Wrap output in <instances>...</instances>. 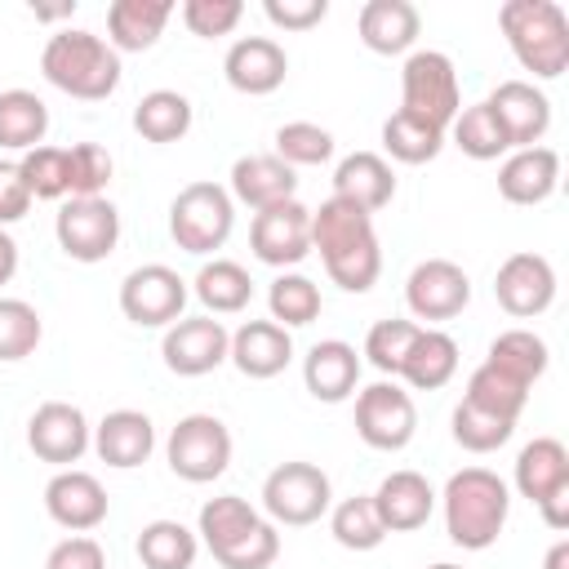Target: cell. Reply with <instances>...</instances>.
Here are the masks:
<instances>
[{"label": "cell", "instance_id": "cell-22", "mask_svg": "<svg viewBox=\"0 0 569 569\" xmlns=\"http://www.w3.org/2000/svg\"><path fill=\"white\" fill-rule=\"evenodd\" d=\"M560 187V151L556 147H520L507 151V160L498 164V196L507 204L533 209L542 200H551Z\"/></svg>", "mask_w": 569, "mask_h": 569}, {"label": "cell", "instance_id": "cell-31", "mask_svg": "<svg viewBox=\"0 0 569 569\" xmlns=\"http://www.w3.org/2000/svg\"><path fill=\"white\" fill-rule=\"evenodd\" d=\"M458 373V342L445 329H418L405 365L396 378H405L413 391H440Z\"/></svg>", "mask_w": 569, "mask_h": 569}, {"label": "cell", "instance_id": "cell-6", "mask_svg": "<svg viewBox=\"0 0 569 569\" xmlns=\"http://www.w3.org/2000/svg\"><path fill=\"white\" fill-rule=\"evenodd\" d=\"M231 227H236V200L222 182H187L173 200H169V236L182 253H213L231 240Z\"/></svg>", "mask_w": 569, "mask_h": 569}, {"label": "cell", "instance_id": "cell-38", "mask_svg": "<svg viewBox=\"0 0 569 569\" xmlns=\"http://www.w3.org/2000/svg\"><path fill=\"white\" fill-rule=\"evenodd\" d=\"M440 147H445V129H436L409 111H391L382 120V151L400 164H427L440 156Z\"/></svg>", "mask_w": 569, "mask_h": 569}, {"label": "cell", "instance_id": "cell-5", "mask_svg": "<svg viewBox=\"0 0 569 569\" xmlns=\"http://www.w3.org/2000/svg\"><path fill=\"white\" fill-rule=\"evenodd\" d=\"M498 27L516 62L538 80H560L569 71V13L556 0H507Z\"/></svg>", "mask_w": 569, "mask_h": 569}, {"label": "cell", "instance_id": "cell-47", "mask_svg": "<svg viewBox=\"0 0 569 569\" xmlns=\"http://www.w3.org/2000/svg\"><path fill=\"white\" fill-rule=\"evenodd\" d=\"M418 329H422V325H413V320H378V325L365 333V360H369L378 373L396 378L400 365H405V356H409V347H413V338H418Z\"/></svg>", "mask_w": 569, "mask_h": 569}, {"label": "cell", "instance_id": "cell-2", "mask_svg": "<svg viewBox=\"0 0 569 569\" xmlns=\"http://www.w3.org/2000/svg\"><path fill=\"white\" fill-rule=\"evenodd\" d=\"M196 538L222 569H271L280 556V529L240 493H218L200 507Z\"/></svg>", "mask_w": 569, "mask_h": 569}, {"label": "cell", "instance_id": "cell-7", "mask_svg": "<svg viewBox=\"0 0 569 569\" xmlns=\"http://www.w3.org/2000/svg\"><path fill=\"white\" fill-rule=\"evenodd\" d=\"M400 111L449 129L453 116L462 111V89H458V71L453 58L440 49H413L400 67Z\"/></svg>", "mask_w": 569, "mask_h": 569}, {"label": "cell", "instance_id": "cell-43", "mask_svg": "<svg viewBox=\"0 0 569 569\" xmlns=\"http://www.w3.org/2000/svg\"><path fill=\"white\" fill-rule=\"evenodd\" d=\"M18 169H22V182H27L31 200H67L71 196V182H67V147L40 142V147L22 151Z\"/></svg>", "mask_w": 569, "mask_h": 569}, {"label": "cell", "instance_id": "cell-34", "mask_svg": "<svg viewBox=\"0 0 569 569\" xmlns=\"http://www.w3.org/2000/svg\"><path fill=\"white\" fill-rule=\"evenodd\" d=\"M196 556H200V538L182 520H151L138 533L142 569H191Z\"/></svg>", "mask_w": 569, "mask_h": 569}, {"label": "cell", "instance_id": "cell-50", "mask_svg": "<svg viewBox=\"0 0 569 569\" xmlns=\"http://www.w3.org/2000/svg\"><path fill=\"white\" fill-rule=\"evenodd\" d=\"M44 569H107V551H102L98 538L71 533V538H62V542L49 551Z\"/></svg>", "mask_w": 569, "mask_h": 569}, {"label": "cell", "instance_id": "cell-25", "mask_svg": "<svg viewBox=\"0 0 569 569\" xmlns=\"http://www.w3.org/2000/svg\"><path fill=\"white\" fill-rule=\"evenodd\" d=\"M231 200L236 204H249L253 213L258 209H271V204H284V200H298V173L271 156V151H253V156H240L231 164V182H227Z\"/></svg>", "mask_w": 569, "mask_h": 569}, {"label": "cell", "instance_id": "cell-55", "mask_svg": "<svg viewBox=\"0 0 569 569\" xmlns=\"http://www.w3.org/2000/svg\"><path fill=\"white\" fill-rule=\"evenodd\" d=\"M427 569H462V565H449V560H440V565H427Z\"/></svg>", "mask_w": 569, "mask_h": 569}, {"label": "cell", "instance_id": "cell-32", "mask_svg": "<svg viewBox=\"0 0 569 569\" xmlns=\"http://www.w3.org/2000/svg\"><path fill=\"white\" fill-rule=\"evenodd\" d=\"M191 293L200 298L204 316H236V311L249 307V298H253V280H249V271H244L240 262H231V258H213V262H204V267L196 271Z\"/></svg>", "mask_w": 569, "mask_h": 569}, {"label": "cell", "instance_id": "cell-17", "mask_svg": "<svg viewBox=\"0 0 569 569\" xmlns=\"http://www.w3.org/2000/svg\"><path fill=\"white\" fill-rule=\"evenodd\" d=\"M27 445L40 462H53L58 471L80 462L93 449V427L84 418L80 405L71 400H44L31 418H27Z\"/></svg>", "mask_w": 569, "mask_h": 569}, {"label": "cell", "instance_id": "cell-13", "mask_svg": "<svg viewBox=\"0 0 569 569\" xmlns=\"http://www.w3.org/2000/svg\"><path fill=\"white\" fill-rule=\"evenodd\" d=\"M53 236L71 262H102L120 244V209L107 196L62 200V209L53 218Z\"/></svg>", "mask_w": 569, "mask_h": 569}, {"label": "cell", "instance_id": "cell-51", "mask_svg": "<svg viewBox=\"0 0 569 569\" xmlns=\"http://www.w3.org/2000/svg\"><path fill=\"white\" fill-rule=\"evenodd\" d=\"M27 209H31V191H27V182H22L18 160H0V227L22 222Z\"/></svg>", "mask_w": 569, "mask_h": 569}, {"label": "cell", "instance_id": "cell-3", "mask_svg": "<svg viewBox=\"0 0 569 569\" xmlns=\"http://www.w3.org/2000/svg\"><path fill=\"white\" fill-rule=\"evenodd\" d=\"M445 507V533L462 551H485L498 542L507 511H511V489L498 471L489 467H462L445 480V493H436Z\"/></svg>", "mask_w": 569, "mask_h": 569}, {"label": "cell", "instance_id": "cell-14", "mask_svg": "<svg viewBox=\"0 0 569 569\" xmlns=\"http://www.w3.org/2000/svg\"><path fill=\"white\" fill-rule=\"evenodd\" d=\"M249 249L258 262L289 271L311 253V209L302 200H284L271 209H258L249 222Z\"/></svg>", "mask_w": 569, "mask_h": 569}, {"label": "cell", "instance_id": "cell-40", "mask_svg": "<svg viewBox=\"0 0 569 569\" xmlns=\"http://www.w3.org/2000/svg\"><path fill=\"white\" fill-rule=\"evenodd\" d=\"M320 307H325L320 284H316L311 276H302V271H280V276L271 280V289H267V311H271V320L284 325V329L311 325V320L320 316Z\"/></svg>", "mask_w": 569, "mask_h": 569}, {"label": "cell", "instance_id": "cell-39", "mask_svg": "<svg viewBox=\"0 0 569 569\" xmlns=\"http://www.w3.org/2000/svg\"><path fill=\"white\" fill-rule=\"evenodd\" d=\"M329 533L347 551H373V547L387 542V529H382L378 507H373L369 493H351V498L333 502L329 507Z\"/></svg>", "mask_w": 569, "mask_h": 569}, {"label": "cell", "instance_id": "cell-41", "mask_svg": "<svg viewBox=\"0 0 569 569\" xmlns=\"http://www.w3.org/2000/svg\"><path fill=\"white\" fill-rule=\"evenodd\" d=\"M449 133H453V147H458L462 156H471V160H498V156L511 151V142H507L498 116L489 111V102H471V107H462V111L453 116Z\"/></svg>", "mask_w": 569, "mask_h": 569}, {"label": "cell", "instance_id": "cell-18", "mask_svg": "<svg viewBox=\"0 0 569 569\" xmlns=\"http://www.w3.org/2000/svg\"><path fill=\"white\" fill-rule=\"evenodd\" d=\"M493 298H498V307H502L507 316H516V320L542 316V311L556 302V267H551L542 253L520 249V253H511V258L498 267V276H493Z\"/></svg>", "mask_w": 569, "mask_h": 569}, {"label": "cell", "instance_id": "cell-19", "mask_svg": "<svg viewBox=\"0 0 569 569\" xmlns=\"http://www.w3.org/2000/svg\"><path fill=\"white\" fill-rule=\"evenodd\" d=\"M44 511L53 525H62L67 533H89L107 520L111 502H107V489L93 471H80V467H62L49 476L44 485Z\"/></svg>", "mask_w": 569, "mask_h": 569}, {"label": "cell", "instance_id": "cell-53", "mask_svg": "<svg viewBox=\"0 0 569 569\" xmlns=\"http://www.w3.org/2000/svg\"><path fill=\"white\" fill-rule=\"evenodd\" d=\"M31 13L40 22H58V18H71L76 13V0H67V4H31Z\"/></svg>", "mask_w": 569, "mask_h": 569}, {"label": "cell", "instance_id": "cell-23", "mask_svg": "<svg viewBox=\"0 0 569 569\" xmlns=\"http://www.w3.org/2000/svg\"><path fill=\"white\" fill-rule=\"evenodd\" d=\"M369 498H373L378 520H382L387 533H413V529H422V525L431 520V511H436V489H431V480H427L422 471H409V467L382 476V485H378Z\"/></svg>", "mask_w": 569, "mask_h": 569}, {"label": "cell", "instance_id": "cell-4", "mask_svg": "<svg viewBox=\"0 0 569 569\" xmlns=\"http://www.w3.org/2000/svg\"><path fill=\"white\" fill-rule=\"evenodd\" d=\"M40 76L67 98L102 102L120 84V53L84 27H62L40 49Z\"/></svg>", "mask_w": 569, "mask_h": 569}, {"label": "cell", "instance_id": "cell-26", "mask_svg": "<svg viewBox=\"0 0 569 569\" xmlns=\"http://www.w3.org/2000/svg\"><path fill=\"white\" fill-rule=\"evenodd\" d=\"M227 360H231L244 378L267 382V378H276V373L289 369V360H293V333H289L284 325H276V320H244V325L231 333Z\"/></svg>", "mask_w": 569, "mask_h": 569}, {"label": "cell", "instance_id": "cell-44", "mask_svg": "<svg viewBox=\"0 0 569 569\" xmlns=\"http://www.w3.org/2000/svg\"><path fill=\"white\" fill-rule=\"evenodd\" d=\"M449 431H453V440H458L467 453H493V449H502V445L511 440L516 422H507V418H498V413H489V409H476V405L458 400V409H453V418H449Z\"/></svg>", "mask_w": 569, "mask_h": 569}, {"label": "cell", "instance_id": "cell-21", "mask_svg": "<svg viewBox=\"0 0 569 569\" xmlns=\"http://www.w3.org/2000/svg\"><path fill=\"white\" fill-rule=\"evenodd\" d=\"M222 76L236 93H249V98H267L284 84L289 76V53L280 40L271 36H240L227 58H222Z\"/></svg>", "mask_w": 569, "mask_h": 569}, {"label": "cell", "instance_id": "cell-12", "mask_svg": "<svg viewBox=\"0 0 569 569\" xmlns=\"http://www.w3.org/2000/svg\"><path fill=\"white\" fill-rule=\"evenodd\" d=\"M187 280L164 262H142L120 280V311L138 329H169L187 311Z\"/></svg>", "mask_w": 569, "mask_h": 569}, {"label": "cell", "instance_id": "cell-10", "mask_svg": "<svg viewBox=\"0 0 569 569\" xmlns=\"http://www.w3.org/2000/svg\"><path fill=\"white\" fill-rule=\"evenodd\" d=\"M164 462L178 480L187 485H209L227 471L231 462V431L222 418L213 413H187L173 422L169 440H164Z\"/></svg>", "mask_w": 569, "mask_h": 569}, {"label": "cell", "instance_id": "cell-16", "mask_svg": "<svg viewBox=\"0 0 569 569\" xmlns=\"http://www.w3.org/2000/svg\"><path fill=\"white\" fill-rule=\"evenodd\" d=\"M405 302H409V316H413V320H427V329H431V325L453 320V316L467 311V302H471V280H467V271H462L458 262H449V258H422V262L409 271V280H405Z\"/></svg>", "mask_w": 569, "mask_h": 569}, {"label": "cell", "instance_id": "cell-9", "mask_svg": "<svg viewBox=\"0 0 569 569\" xmlns=\"http://www.w3.org/2000/svg\"><path fill=\"white\" fill-rule=\"evenodd\" d=\"M329 507H333V485L316 462L293 458V462L271 467L262 480V511L271 525L302 529V525H316L320 516H329Z\"/></svg>", "mask_w": 569, "mask_h": 569}, {"label": "cell", "instance_id": "cell-27", "mask_svg": "<svg viewBox=\"0 0 569 569\" xmlns=\"http://www.w3.org/2000/svg\"><path fill=\"white\" fill-rule=\"evenodd\" d=\"M302 382L320 405H342L360 387V356L342 338H320L302 356Z\"/></svg>", "mask_w": 569, "mask_h": 569}, {"label": "cell", "instance_id": "cell-8", "mask_svg": "<svg viewBox=\"0 0 569 569\" xmlns=\"http://www.w3.org/2000/svg\"><path fill=\"white\" fill-rule=\"evenodd\" d=\"M516 489L542 511L547 529H569V449L556 436H533L516 453Z\"/></svg>", "mask_w": 569, "mask_h": 569}, {"label": "cell", "instance_id": "cell-30", "mask_svg": "<svg viewBox=\"0 0 569 569\" xmlns=\"http://www.w3.org/2000/svg\"><path fill=\"white\" fill-rule=\"evenodd\" d=\"M173 18V0H111L107 4V44L116 53H147Z\"/></svg>", "mask_w": 569, "mask_h": 569}, {"label": "cell", "instance_id": "cell-36", "mask_svg": "<svg viewBox=\"0 0 569 569\" xmlns=\"http://www.w3.org/2000/svg\"><path fill=\"white\" fill-rule=\"evenodd\" d=\"M485 360H489L493 369L511 373L516 382L533 387V382L547 373V365H551V351H547V342H542L533 329H502V333L489 342Z\"/></svg>", "mask_w": 569, "mask_h": 569}, {"label": "cell", "instance_id": "cell-28", "mask_svg": "<svg viewBox=\"0 0 569 569\" xmlns=\"http://www.w3.org/2000/svg\"><path fill=\"white\" fill-rule=\"evenodd\" d=\"M151 449H156V422L142 409H111L93 427V453L116 471L142 467L151 458Z\"/></svg>", "mask_w": 569, "mask_h": 569}, {"label": "cell", "instance_id": "cell-49", "mask_svg": "<svg viewBox=\"0 0 569 569\" xmlns=\"http://www.w3.org/2000/svg\"><path fill=\"white\" fill-rule=\"evenodd\" d=\"M262 13L280 31H311L329 18V0H267Z\"/></svg>", "mask_w": 569, "mask_h": 569}, {"label": "cell", "instance_id": "cell-24", "mask_svg": "<svg viewBox=\"0 0 569 569\" xmlns=\"http://www.w3.org/2000/svg\"><path fill=\"white\" fill-rule=\"evenodd\" d=\"M356 31L369 53H382V58L413 53L422 36V13L409 0H365L356 13Z\"/></svg>", "mask_w": 569, "mask_h": 569}, {"label": "cell", "instance_id": "cell-42", "mask_svg": "<svg viewBox=\"0 0 569 569\" xmlns=\"http://www.w3.org/2000/svg\"><path fill=\"white\" fill-rule=\"evenodd\" d=\"M44 338V320L27 298H0V360H27Z\"/></svg>", "mask_w": 569, "mask_h": 569}, {"label": "cell", "instance_id": "cell-29", "mask_svg": "<svg viewBox=\"0 0 569 569\" xmlns=\"http://www.w3.org/2000/svg\"><path fill=\"white\" fill-rule=\"evenodd\" d=\"M333 196L338 200H351L365 213L387 209L391 196H396V173H391L387 156H378V151H351V156H342L333 164Z\"/></svg>", "mask_w": 569, "mask_h": 569}, {"label": "cell", "instance_id": "cell-54", "mask_svg": "<svg viewBox=\"0 0 569 569\" xmlns=\"http://www.w3.org/2000/svg\"><path fill=\"white\" fill-rule=\"evenodd\" d=\"M542 569H569V538H556V542H551Z\"/></svg>", "mask_w": 569, "mask_h": 569}, {"label": "cell", "instance_id": "cell-48", "mask_svg": "<svg viewBox=\"0 0 569 569\" xmlns=\"http://www.w3.org/2000/svg\"><path fill=\"white\" fill-rule=\"evenodd\" d=\"M244 18V4L240 0H187L182 4V22L191 36L200 40H213V36H231Z\"/></svg>", "mask_w": 569, "mask_h": 569}, {"label": "cell", "instance_id": "cell-15", "mask_svg": "<svg viewBox=\"0 0 569 569\" xmlns=\"http://www.w3.org/2000/svg\"><path fill=\"white\" fill-rule=\"evenodd\" d=\"M231 351V333L213 316H182L160 338V360L178 378H204L213 373Z\"/></svg>", "mask_w": 569, "mask_h": 569}, {"label": "cell", "instance_id": "cell-1", "mask_svg": "<svg viewBox=\"0 0 569 569\" xmlns=\"http://www.w3.org/2000/svg\"><path fill=\"white\" fill-rule=\"evenodd\" d=\"M311 249L320 253L329 280L347 293H369L382 276V244L373 231V213L356 209L351 200H320L311 209Z\"/></svg>", "mask_w": 569, "mask_h": 569}, {"label": "cell", "instance_id": "cell-37", "mask_svg": "<svg viewBox=\"0 0 569 569\" xmlns=\"http://www.w3.org/2000/svg\"><path fill=\"white\" fill-rule=\"evenodd\" d=\"M529 391H533V387H525V382H516L511 373H502V369H493L489 360H480V365L471 369V378H467L462 400L476 405V409H489V413H498V418H507V422H520V413H525V405H529Z\"/></svg>", "mask_w": 569, "mask_h": 569}, {"label": "cell", "instance_id": "cell-46", "mask_svg": "<svg viewBox=\"0 0 569 569\" xmlns=\"http://www.w3.org/2000/svg\"><path fill=\"white\" fill-rule=\"evenodd\" d=\"M111 151L102 142H76L67 147V182H71V196L67 200H93L107 191L111 182Z\"/></svg>", "mask_w": 569, "mask_h": 569}, {"label": "cell", "instance_id": "cell-52", "mask_svg": "<svg viewBox=\"0 0 569 569\" xmlns=\"http://www.w3.org/2000/svg\"><path fill=\"white\" fill-rule=\"evenodd\" d=\"M18 276V240L0 227V284H9Z\"/></svg>", "mask_w": 569, "mask_h": 569}, {"label": "cell", "instance_id": "cell-20", "mask_svg": "<svg viewBox=\"0 0 569 569\" xmlns=\"http://www.w3.org/2000/svg\"><path fill=\"white\" fill-rule=\"evenodd\" d=\"M489 111L498 116L511 151L520 147H542L547 129H551V98L533 84V80H502L489 98Z\"/></svg>", "mask_w": 569, "mask_h": 569}, {"label": "cell", "instance_id": "cell-45", "mask_svg": "<svg viewBox=\"0 0 569 569\" xmlns=\"http://www.w3.org/2000/svg\"><path fill=\"white\" fill-rule=\"evenodd\" d=\"M271 142H276L271 156H280L289 169H307V164L333 160V133L320 129V124H311V120H289V124H280Z\"/></svg>", "mask_w": 569, "mask_h": 569}, {"label": "cell", "instance_id": "cell-33", "mask_svg": "<svg viewBox=\"0 0 569 569\" xmlns=\"http://www.w3.org/2000/svg\"><path fill=\"white\" fill-rule=\"evenodd\" d=\"M49 133V107L31 89H4L0 93V147L31 151Z\"/></svg>", "mask_w": 569, "mask_h": 569}, {"label": "cell", "instance_id": "cell-35", "mask_svg": "<svg viewBox=\"0 0 569 569\" xmlns=\"http://www.w3.org/2000/svg\"><path fill=\"white\" fill-rule=\"evenodd\" d=\"M133 129L147 142H160V147L187 138V129H191V102H187V93H178V89H151V93H142L138 107H133Z\"/></svg>", "mask_w": 569, "mask_h": 569}, {"label": "cell", "instance_id": "cell-11", "mask_svg": "<svg viewBox=\"0 0 569 569\" xmlns=\"http://www.w3.org/2000/svg\"><path fill=\"white\" fill-rule=\"evenodd\" d=\"M418 431V409H413V396L391 378L382 382H369L356 391V436L378 449V453H396L413 440Z\"/></svg>", "mask_w": 569, "mask_h": 569}]
</instances>
